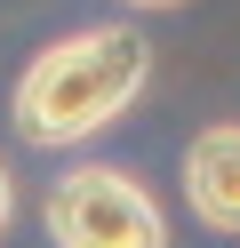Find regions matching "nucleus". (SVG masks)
<instances>
[{"instance_id": "f257e3e1", "label": "nucleus", "mask_w": 240, "mask_h": 248, "mask_svg": "<svg viewBox=\"0 0 240 248\" xmlns=\"http://www.w3.org/2000/svg\"><path fill=\"white\" fill-rule=\"evenodd\" d=\"M144 80H152V48H144L136 24H88V32L48 40L24 64L8 120H16L24 144L64 152V144H80V136L112 128V120L144 96Z\"/></svg>"}, {"instance_id": "f03ea898", "label": "nucleus", "mask_w": 240, "mask_h": 248, "mask_svg": "<svg viewBox=\"0 0 240 248\" xmlns=\"http://www.w3.org/2000/svg\"><path fill=\"white\" fill-rule=\"evenodd\" d=\"M48 240L56 248H168V216L128 168H72L48 192Z\"/></svg>"}, {"instance_id": "7ed1b4c3", "label": "nucleus", "mask_w": 240, "mask_h": 248, "mask_svg": "<svg viewBox=\"0 0 240 248\" xmlns=\"http://www.w3.org/2000/svg\"><path fill=\"white\" fill-rule=\"evenodd\" d=\"M184 200L208 232H240V120H216L184 144Z\"/></svg>"}, {"instance_id": "20e7f679", "label": "nucleus", "mask_w": 240, "mask_h": 248, "mask_svg": "<svg viewBox=\"0 0 240 248\" xmlns=\"http://www.w3.org/2000/svg\"><path fill=\"white\" fill-rule=\"evenodd\" d=\"M8 216H16V184H8V168H0V232H8Z\"/></svg>"}, {"instance_id": "39448f33", "label": "nucleus", "mask_w": 240, "mask_h": 248, "mask_svg": "<svg viewBox=\"0 0 240 248\" xmlns=\"http://www.w3.org/2000/svg\"><path fill=\"white\" fill-rule=\"evenodd\" d=\"M128 8H176V0H128Z\"/></svg>"}]
</instances>
